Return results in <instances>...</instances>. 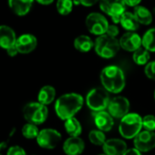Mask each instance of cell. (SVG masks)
Instances as JSON below:
<instances>
[{
    "label": "cell",
    "mask_w": 155,
    "mask_h": 155,
    "mask_svg": "<svg viewBox=\"0 0 155 155\" xmlns=\"http://www.w3.org/2000/svg\"><path fill=\"white\" fill-rule=\"evenodd\" d=\"M84 105V98L81 94L75 93L65 94L60 96L54 104V110L57 116L61 120H67L74 115L82 109Z\"/></svg>",
    "instance_id": "cell-1"
},
{
    "label": "cell",
    "mask_w": 155,
    "mask_h": 155,
    "mask_svg": "<svg viewBox=\"0 0 155 155\" xmlns=\"http://www.w3.org/2000/svg\"><path fill=\"white\" fill-rule=\"evenodd\" d=\"M103 87L109 93L119 94L125 87V75L124 71L116 65L105 66L100 74Z\"/></svg>",
    "instance_id": "cell-2"
},
{
    "label": "cell",
    "mask_w": 155,
    "mask_h": 155,
    "mask_svg": "<svg viewBox=\"0 0 155 155\" xmlns=\"http://www.w3.org/2000/svg\"><path fill=\"white\" fill-rule=\"evenodd\" d=\"M94 51L102 58L110 59L114 57L121 46L116 37H112L106 34L99 35L94 41Z\"/></svg>",
    "instance_id": "cell-3"
},
{
    "label": "cell",
    "mask_w": 155,
    "mask_h": 155,
    "mask_svg": "<svg viewBox=\"0 0 155 155\" xmlns=\"http://www.w3.org/2000/svg\"><path fill=\"white\" fill-rule=\"evenodd\" d=\"M143 128V117L135 113L127 114L121 119L119 132L125 139H134Z\"/></svg>",
    "instance_id": "cell-4"
},
{
    "label": "cell",
    "mask_w": 155,
    "mask_h": 155,
    "mask_svg": "<svg viewBox=\"0 0 155 155\" xmlns=\"http://www.w3.org/2000/svg\"><path fill=\"white\" fill-rule=\"evenodd\" d=\"M110 100L109 92L104 87L94 88L86 95V104L94 113L107 109Z\"/></svg>",
    "instance_id": "cell-5"
},
{
    "label": "cell",
    "mask_w": 155,
    "mask_h": 155,
    "mask_svg": "<svg viewBox=\"0 0 155 155\" xmlns=\"http://www.w3.org/2000/svg\"><path fill=\"white\" fill-rule=\"evenodd\" d=\"M23 114L28 123L39 125L46 121L48 117V109L46 105L38 102H33L25 105Z\"/></svg>",
    "instance_id": "cell-6"
},
{
    "label": "cell",
    "mask_w": 155,
    "mask_h": 155,
    "mask_svg": "<svg viewBox=\"0 0 155 155\" xmlns=\"http://www.w3.org/2000/svg\"><path fill=\"white\" fill-rule=\"evenodd\" d=\"M101 10L110 16L114 24H120L122 15L126 12V5L123 0H100Z\"/></svg>",
    "instance_id": "cell-7"
},
{
    "label": "cell",
    "mask_w": 155,
    "mask_h": 155,
    "mask_svg": "<svg viewBox=\"0 0 155 155\" xmlns=\"http://www.w3.org/2000/svg\"><path fill=\"white\" fill-rule=\"evenodd\" d=\"M108 20L106 17L97 12H93L86 16L85 19V25L88 31L95 35H104L107 31L109 26Z\"/></svg>",
    "instance_id": "cell-8"
},
{
    "label": "cell",
    "mask_w": 155,
    "mask_h": 155,
    "mask_svg": "<svg viewBox=\"0 0 155 155\" xmlns=\"http://www.w3.org/2000/svg\"><path fill=\"white\" fill-rule=\"evenodd\" d=\"M61 140H62L61 134L58 131L50 128L41 130L36 137V142L38 145L41 148L47 149V150L54 149L58 145Z\"/></svg>",
    "instance_id": "cell-9"
},
{
    "label": "cell",
    "mask_w": 155,
    "mask_h": 155,
    "mask_svg": "<svg viewBox=\"0 0 155 155\" xmlns=\"http://www.w3.org/2000/svg\"><path fill=\"white\" fill-rule=\"evenodd\" d=\"M108 113L116 119H122L130 111V102L124 96H115L110 100L108 107Z\"/></svg>",
    "instance_id": "cell-10"
},
{
    "label": "cell",
    "mask_w": 155,
    "mask_h": 155,
    "mask_svg": "<svg viewBox=\"0 0 155 155\" xmlns=\"http://www.w3.org/2000/svg\"><path fill=\"white\" fill-rule=\"evenodd\" d=\"M134 148L141 153H147L155 148V133L150 131H141L134 140Z\"/></svg>",
    "instance_id": "cell-11"
},
{
    "label": "cell",
    "mask_w": 155,
    "mask_h": 155,
    "mask_svg": "<svg viewBox=\"0 0 155 155\" xmlns=\"http://www.w3.org/2000/svg\"><path fill=\"white\" fill-rule=\"evenodd\" d=\"M120 46L127 52H134L142 46V37L135 32H127L119 40Z\"/></svg>",
    "instance_id": "cell-12"
},
{
    "label": "cell",
    "mask_w": 155,
    "mask_h": 155,
    "mask_svg": "<svg viewBox=\"0 0 155 155\" xmlns=\"http://www.w3.org/2000/svg\"><path fill=\"white\" fill-rule=\"evenodd\" d=\"M37 45V39L31 34H24L17 37L15 46L20 54H29L33 52Z\"/></svg>",
    "instance_id": "cell-13"
},
{
    "label": "cell",
    "mask_w": 155,
    "mask_h": 155,
    "mask_svg": "<svg viewBox=\"0 0 155 155\" xmlns=\"http://www.w3.org/2000/svg\"><path fill=\"white\" fill-rule=\"evenodd\" d=\"M103 150L106 155H123L127 150V144L122 139H109L103 145Z\"/></svg>",
    "instance_id": "cell-14"
},
{
    "label": "cell",
    "mask_w": 155,
    "mask_h": 155,
    "mask_svg": "<svg viewBox=\"0 0 155 155\" xmlns=\"http://www.w3.org/2000/svg\"><path fill=\"white\" fill-rule=\"evenodd\" d=\"M94 120L98 130L104 133L111 131L114 124V117L108 112H105V110L101 112H95L94 114Z\"/></svg>",
    "instance_id": "cell-15"
},
{
    "label": "cell",
    "mask_w": 155,
    "mask_h": 155,
    "mask_svg": "<svg viewBox=\"0 0 155 155\" xmlns=\"http://www.w3.org/2000/svg\"><path fill=\"white\" fill-rule=\"evenodd\" d=\"M63 150L66 155H80L84 150V142L78 137H69L63 145Z\"/></svg>",
    "instance_id": "cell-16"
},
{
    "label": "cell",
    "mask_w": 155,
    "mask_h": 155,
    "mask_svg": "<svg viewBox=\"0 0 155 155\" xmlns=\"http://www.w3.org/2000/svg\"><path fill=\"white\" fill-rule=\"evenodd\" d=\"M16 35L15 31L8 25H0V47L8 49L11 46L15 45Z\"/></svg>",
    "instance_id": "cell-17"
},
{
    "label": "cell",
    "mask_w": 155,
    "mask_h": 155,
    "mask_svg": "<svg viewBox=\"0 0 155 155\" xmlns=\"http://www.w3.org/2000/svg\"><path fill=\"white\" fill-rule=\"evenodd\" d=\"M34 0H8V4L12 11L19 15L23 16L29 13L33 5Z\"/></svg>",
    "instance_id": "cell-18"
},
{
    "label": "cell",
    "mask_w": 155,
    "mask_h": 155,
    "mask_svg": "<svg viewBox=\"0 0 155 155\" xmlns=\"http://www.w3.org/2000/svg\"><path fill=\"white\" fill-rule=\"evenodd\" d=\"M120 25L127 32H135L139 28V25H140L134 14L132 12H128V11H126L122 15L121 20H120Z\"/></svg>",
    "instance_id": "cell-19"
},
{
    "label": "cell",
    "mask_w": 155,
    "mask_h": 155,
    "mask_svg": "<svg viewBox=\"0 0 155 155\" xmlns=\"http://www.w3.org/2000/svg\"><path fill=\"white\" fill-rule=\"evenodd\" d=\"M134 14L140 25H148L153 22L152 12L143 5H139L135 6L134 9Z\"/></svg>",
    "instance_id": "cell-20"
},
{
    "label": "cell",
    "mask_w": 155,
    "mask_h": 155,
    "mask_svg": "<svg viewBox=\"0 0 155 155\" xmlns=\"http://www.w3.org/2000/svg\"><path fill=\"white\" fill-rule=\"evenodd\" d=\"M74 48L81 53H87L92 50L94 46V42L93 39L85 35H81L77 36L74 41Z\"/></svg>",
    "instance_id": "cell-21"
},
{
    "label": "cell",
    "mask_w": 155,
    "mask_h": 155,
    "mask_svg": "<svg viewBox=\"0 0 155 155\" xmlns=\"http://www.w3.org/2000/svg\"><path fill=\"white\" fill-rule=\"evenodd\" d=\"M55 89L51 86V85H45L42 87L38 93V103L44 104V105H48L55 98Z\"/></svg>",
    "instance_id": "cell-22"
},
{
    "label": "cell",
    "mask_w": 155,
    "mask_h": 155,
    "mask_svg": "<svg viewBox=\"0 0 155 155\" xmlns=\"http://www.w3.org/2000/svg\"><path fill=\"white\" fill-rule=\"evenodd\" d=\"M64 129L66 133L70 135V137H78L82 134L81 124L74 117L64 121Z\"/></svg>",
    "instance_id": "cell-23"
},
{
    "label": "cell",
    "mask_w": 155,
    "mask_h": 155,
    "mask_svg": "<svg viewBox=\"0 0 155 155\" xmlns=\"http://www.w3.org/2000/svg\"><path fill=\"white\" fill-rule=\"evenodd\" d=\"M142 46L149 52H155V28L145 32L142 37Z\"/></svg>",
    "instance_id": "cell-24"
},
{
    "label": "cell",
    "mask_w": 155,
    "mask_h": 155,
    "mask_svg": "<svg viewBox=\"0 0 155 155\" xmlns=\"http://www.w3.org/2000/svg\"><path fill=\"white\" fill-rule=\"evenodd\" d=\"M133 60L138 65H146L150 60V52L141 46L139 49L134 52Z\"/></svg>",
    "instance_id": "cell-25"
},
{
    "label": "cell",
    "mask_w": 155,
    "mask_h": 155,
    "mask_svg": "<svg viewBox=\"0 0 155 155\" xmlns=\"http://www.w3.org/2000/svg\"><path fill=\"white\" fill-rule=\"evenodd\" d=\"M89 141L97 146H103L106 142V136L104 132L100 130H92L88 135Z\"/></svg>",
    "instance_id": "cell-26"
},
{
    "label": "cell",
    "mask_w": 155,
    "mask_h": 155,
    "mask_svg": "<svg viewBox=\"0 0 155 155\" xmlns=\"http://www.w3.org/2000/svg\"><path fill=\"white\" fill-rule=\"evenodd\" d=\"M74 1L73 0H57L56 9L62 15H67L73 11Z\"/></svg>",
    "instance_id": "cell-27"
},
{
    "label": "cell",
    "mask_w": 155,
    "mask_h": 155,
    "mask_svg": "<svg viewBox=\"0 0 155 155\" xmlns=\"http://www.w3.org/2000/svg\"><path fill=\"white\" fill-rule=\"evenodd\" d=\"M39 132L37 125L30 123L25 124L22 128V134L26 139H36Z\"/></svg>",
    "instance_id": "cell-28"
},
{
    "label": "cell",
    "mask_w": 155,
    "mask_h": 155,
    "mask_svg": "<svg viewBox=\"0 0 155 155\" xmlns=\"http://www.w3.org/2000/svg\"><path fill=\"white\" fill-rule=\"evenodd\" d=\"M143 127L146 131L154 132L155 131V116L149 114L143 117Z\"/></svg>",
    "instance_id": "cell-29"
},
{
    "label": "cell",
    "mask_w": 155,
    "mask_h": 155,
    "mask_svg": "<svg viewBox=\"0 0 155 155\" xmlns=\"http://www.w3.org/2000/svg\"><path fill=\"white\" fill-rule=\"evenodd\" d=\"M144 73H145V75H146L149 79L155 81V61L149 62V63L145 65Z\"/></svg>",
    "instance_id": "cell-30"
},
{
    "label": "cell",
    "mask_w": 155,
    "mask_h": 155,
    "mask_svg": "<svg viewBox=\"0 0 155 155\" xmlns=\"http://www.w3.org/2000/svg\"><path fill=\"white\" fill-rule=\"evenodd\" d=\"M6 155H26V153L21 146L15 145V146H11L7 150Z\"/></svg>",
    "instance_id": "cell-31"
},
{
    "label": "cell",
    "mask_w": 155,
    "mask_h": 155,
    "mask_svg": "<svg viewBox=\"0 0 155 155\" xmlns=\"http://www.w3.org/2000/svg\"><path fill=\"white\" fill-rule=\"evenodd\" d=\"M119 33H120L119 27L115 24H113V25H109L105 34L110 35V36H112V37H117Z\"/></svg>",
    "instance_id": "cell-32"
},
{
    "label": "cell",
    "mask_w": 155,
    "mask_h": 155,
    "mask_svg": "<svg viewBox=\"0 0 155 155\" xmlns=\"http://www.w3.org/2000/svg\"><path fill=\"white\" fill-rule=\"evenodd\" d=\"M78 1L81 5H83L84 6H86V7L93 6L95 4H97L98 2H100V0H78Z\"/></svg>",
    "instance_id": "cell-33"
},
{
    "label": "cell",
    "mask_w": 155,
    "mask_h": 155,
    "mask_svg": "<svg viewBox=\"0 0 155 155\" xmlns=\"http://www.w3.org/2000/svg\"><path fill=\"white\" fill-rule=\"evenodd\" d=\"M124 2V4L128 6H132V7H135L137 5H139L142 2V0H123Z\"/></svg>",
    "instance_id": "cell-34"
},
{
    "label": "cell",
    "mask_w": 155,
    "mask_h": 155,
    "mask_svg": "<svg viewBox=\"0 0 155 155\" xmlns=\"http://www.w3.org/2000/svg\"><path fill=\"white\" fill-rule=\"evenodd\" d=\"M6 53H7V54H8L9 56L14 57V56H15V55L18 54V50H17L16 46L14 45V46H11V47H9L8 49H6Z\"/></svg>",
    "instance_id": "cell-35"
},
{
    "label": "cell",
    "mask_w": 155,
    "mask_h": 155,
    "mask_svg": "<svg viewBox=\"0 0 155 155\" xmlns=\"http://www.w3.org/2000/svg\"><path fill=\"white\" fill-rule=\"evenodd\" d=\"M123 155H142V153L135 148H131V149H127Z\"/></svg>",
    "instance_id": "cell-36"
},
{
    "label": "cell",
    "mask_w": 155,
    "mask_h": 155,
    "mask_svg": "<svg viewBox=\"0 0 155 155\" xmlns=\"http://www.w3.org/2000/svg\"><path fill=\"white\" fill-rule=\"evenodd\" d=\"M41 5H50L54 2V0H35Z\"/></svg>",
    "instance_id": "cell-37"
},
{
    "label": "cell",
    "mask_w": 155,
    "mask_h": 155,
    "mask_svg": "<svg viewBox=\"0 0 155 155\" xmlns=\"http://www.w3.org/2000/svg\"><path fill=\"white\" fill-rule=\"evenodd\" d=\"M153 96H154V101H155V90H154V94H153Z\"/></svg>",
    "instance_id": "cell-38"
},
{
    "label": "cell",
    "mask_w": 155,
    "mask_h": 155,
    "mask_svg": "<svg viewBox=\"0 0 155 155\" xmlns=\"http://www.w3.org/2000/svg\"><path fill=\"white\" fill-rule=\"evenodd\" d=\"M99 155H106V154H99Z\"/></svg>",
    "instance_id": "cell-39"
}]
</instances>
